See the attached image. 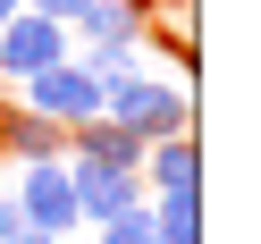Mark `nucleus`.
Masks as SVG:
<instances>
[{
	"label": "nucleus",
	"instance_id": "1",
	"mask_svg": "<svg viewBox=\"0 0 261 244\" xmlns=\"http://www.w3.org/2000/svg\"><path fill=\"white\" fill-rule=\"evenodd\" d=\"M101 118L126 126L135 143H160V135H186L194 126V85H160V76H126V85L101 93Z\"/></svg>",
	"mask_w": 261,
	"mask_h": 244
},
{
	"label": "nucleus",
	"instance_id": "2",
	"mask_svg": "<svg viewBox=\"0 0 261 244\" xmlns=\"http://www.w3.org/2000/svg\"><path fill=\"white\" fill-rule=\"evenodd\" d=\"M59 59H76V34L59 17H34V9H17V17L0 25V93H17L25 76L59 68Z\"/></svg>",
	"mask_w": 261,
	"mask_h": 244
},
{
	"label": "nucleus",
	"instance_id": "3",
	"mask_svg": "<svg viewBox=\"0 0 261 244\" xmlns=\"http://www.w3.org/2000/svg\"><path fill=\"white\" fill-rule=\"evenodd\" d=\"M25 110L34 118H51L59 135H76V126H93L101 118V76H85L76 59H59V68H42V76H25Z\"/></svg>",
	"mask_w": 261,
	"mask_h": 244
},
{
	"label": "nucleus",
	"instance_id": "4",
	"mask_svg": "<svg viewBox=\"0 0 261 244\" xmlns=\"http://www.w3.org/2000/svg\"><path fill=\"white\" fill-rule=\"evenodd\" d=\"M9 202H17L25 227L42 236H76V185H68V160H25L9 177Z\"/></svg>",
	"mask_w": 261,
	"mask_h": 244
},
{
	"label": "nucleus",
	"instance_id": "5",
	"mask_svg": "<svg viewBox=\"0 0 261 244\" xmlns=\"http://www.w3.org/2000/svg\"><path fill=\"white\" fill-rule=\"evenodd\" d=\"M68 185H76V227H101L143 210V177L135 169H93V160H68Z\"/></svg>",
	"mask_w": 261,
	"mask_h": 244
},
{
	"label": "nucleus",
	"instance_id": "6",
	"mask_svg": "<svg viewBox=\"0 0 261 244\" xmlns=\"http://www.w3.org/2000/svg\"><path fill=\"white\" fill-rule=\"evenodd\" d=\"M135 177H143V194H202V143H194V126L143 143V169Z\"/></svg>",
	"mask_w": 261,
	"mask_h": 244
},
{
	"label": "nucleus",
	"instance_id": "7",
	"mask_svg": "<svg viewBox=\"0 0 261 244\" xmlns=\"http://www.w3.org/2000/svg\"><path fill=\"white\" fill-rule=\"evenodd\" d=\"M59 160H93V169H143V143L126 135V126L93 118V126H76V135H68V152H59Z\"/></svg>",
	"mask_w": 261,
	"mask_h": 244
},
{
	"label": "nucleus",
	"instance_id": "8",
	"mask_svg": "<svg viewBox=\"0 0 261 244\" xmlns=\"http://www.w3.org/2000/svg\"><path fill=\"white\" fill-rule=\"evenodd\" d=\"M68 34H76V42H143V34H152V17H143V9H126V0H93Z\"/></svg>",
	"mask_w": 261,
	"mask_h": 244
},
{
	"label": "nucleus",
	"instance_id": "9",
	"mask_svg": "<svg viewBox=\"0 0 261 244\" xmlns=\"http://www.w3.org/2000/svg\"><path fill=\"white\" fill-rule=\"evenodd\" d=\"M160 244H202V194H143Z\"/></svg>",
	"mask_w": 261,
	"mask_h": 244
},
{
	"label": "nucleus",
	"instance_id": "10",
	"mask_svg": "<svg viewBox=\"0 0 261 244\" xmlns=\"http://www.w3.org/2000/svg\"><path fill=\"white\" fill-rule=\"evenodd\" d=\"M76 68L101 76V93H110V85H126V76H143V42H85Z\"/></svg>",
	"mask_w": 261,
	"mask_h": 244
},
{
	"label": "nucleus",
	"instance_id": "11",
	"mask_svg": "<svg viewBox=\"0 0 261 244\" xmlns=\"http://www.w3.org/2000/svg\"><path fill=\"white\" fill-rule=\"evenodd\" d=\"M93 244H160V236H152V210H126V219H101V227H93Z\"/></svg>",
	"mask_w": 261,
	"mask_h": 244
},
{
	"label": "nucleus",
	"instance_id": "12",
	"mask_svg": "<svg viewBox=\"0 0 261 244\" xmlns=\"http://www.w3.org/2000/svg\"><path fill=\"white\" fill-rule=\"evenodd\" d=\"M25 9H34V17H59V25H76L93 0H25Z\"/></svg>",
	"mask_w": 261,
	"mask_h": 244
},
{
	"label": "nucleus",
	"instance_id": "13",
	"mask_svg": "<svg viewBox=\"0 0 261 244\" xmlns=\"http://www.w3.org/2000/svg\"><path fill=\"white\" fill-rule=\"evenodd\" d=\"M25 236V219H17V202H9V177H0V244H17Z\"/></svg>",
	"mask_w": 261,
	"mask_h": 244
},
{
	"label": "nucleus",
	"instance_id": "14",
	"mask_svg": "<svg viewBox=\"0 0 261 244\" xmlns=\"http://www.w3.org/2000/svg\"><path fill=\"white\" fill-rule=\"evenodd\" d=\"M17 9H25V0H0V25H9V17H17Z\"/></svg>",
	"mask_w": 261,
	"mask_h": 244
}]
</instances>
